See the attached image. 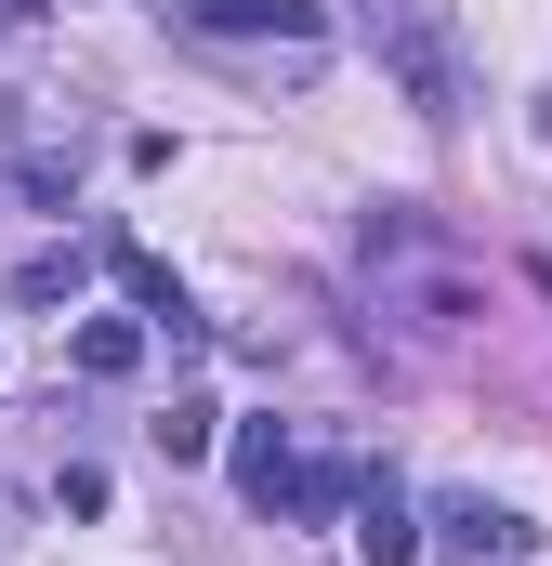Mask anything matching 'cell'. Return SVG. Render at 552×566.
Instances as JSON below:
<instances>
[{"label": "cell", "mask_w": 552, "mask_h": 566, "mask_svg": "<svg viewBox=\"0 0 552 566\" xmlns=\"http://www.w3.org/2000/svg\"><path fill=\"white\" fill-rule=\"evenodd\" d=\"M355 251H369V277H382V316H395L408 343H460V329L487 316V290H474L460 264H447V251H434V224H421L408 198H382Z\"/></svg>", "instance_id": "obj_1"}, {"label": "cell", "mask_w": 552, "mask_h": 566, "mask_svg": "<svg viewBox=\"0 0 552 566\" xmlns=\"http://www.w3.org/2000/svg\"><path fill=\"white\" fill-rule=\"evenodd\" d=\"M158 13H171V40H198V53L251 66V80H276V93H302V80L329 66L316 0H158Z\"/></svg>", "instance_id": "obj_2"}, {"label": "cell", "mask_w": 552, "mask_h": 566, "mask_svg": "<svg viewBox=\"0 0 552 566\" xmlns=\"http://www.w3.org/2000/svg\"><path fill=\"white\" fill-rule=\"evenodd\" d=\"M382 53H395V80H408L421 119H460V53H447L434 13H382Z\"/></svg>", "instance_id": "obj_3"}, {"label": "cell", "mask_w": 552, "mask_h": 566, "mask_svg": "<svg viewBox=\"0 0 552 566\" xmlns=\"http://www.w3.org/2000/svg\"><path fill=\"white\" fill-rule=\"evenodd\" d=\"M106 264H119V290H132V303L158 316V329H171V343H198V303H184V277H171L158 251H132V238H106Z\"/></svg>", "instance_id": "obj_4"}, {"label": "cell", "mask_w": 552, "mask_h": 566, "mask_svg": "<svg viewBox=\"0 0 552 566\" xmlns=\"http://www.w3.org/2000/svg\"><path fill=\"white\" fill-rule=\"evenodd\" d=\"M434 527H447V554H474V566H513L527 541H540V527H527V514H500V501H447Z\"/></svg>", "instance_id": "obj_5"}, {"label": "cell", "mask_w": 552, "mask_h": 566, "mask_svg": "<svg viewBox=\"0 0 552 566\" xmlns=\"http://www.w3.org/2000/svg\"><path fill=\"white\" fill-rule=\"evenodd\" d=\"M66 356H79V382H132V369H145V316H79Z\"/></svg>", "instance_id": "obj_6"}, {"label": "cell", "mask_w": 552, "mask_h": 566, "mask_svg": "<svg viewBox=\"0 0 552 566\" xmlns=\"http://www.w3.org/2000/svg\"><path fill=\"white\" fill-rule=\"evenodd\" d=\"M355 554H369V566H421V527H408V501H395V488H369V501H355Z\"/></svg>", "instance_id": "obj_7"}, {"label": "cell", "mask_w": 552, "mask_h": 566, "mask_svg": "<svg viewBox=\"0 0 552 566\" xmlns=\"http://www.w3.org/2000/svg\"><path fill=\"white\" fill-rule=\"evenodd\" d=\"M211 422H224L211 396H171V409H158V461H211Z\"/></svg>", "instance_id": "obj_8"}, {"label": "cell", "mask_w": 552, "mask_h": 566, "mask_svg": "<svg viewBox=\"0 0 552 566\" xmlns=\"http://www.w3.org/2000/svg\"><path fill=\"white\" fill-rule=\"evenodd\" d=\"M237 488H251V501H276V488H289V434H276V422L237 434Z\"/></svg>", "instance_id": "obj_9"}, {"label": "cell", "mask_w": 552, "mask_h": 566, "mask_svg": "<svg viewBox=\"0 0 552 566\" xmlns=\"http://www.w3.org/2000/svg\"><path fill=\"white\" fill-rule=\"evenodd\" d=\"M26 145H40V133H26V93H0V171H13Z\"/></svg>", "instance_id": "obj_10"}, {"label": "cell", "mask_w": 552, "mask_h": 566, "mask_svg": "<svg viewBox=\"0 0 552 566\" xmlns=\"http://www.w3.org/2000/svg\"><path fill=\"white\" fill-rule=\"evenodd\" d=\"M0 13H53V0H0Z\"/></svg>", "instance_id": "obj_11"}]
</instances>
